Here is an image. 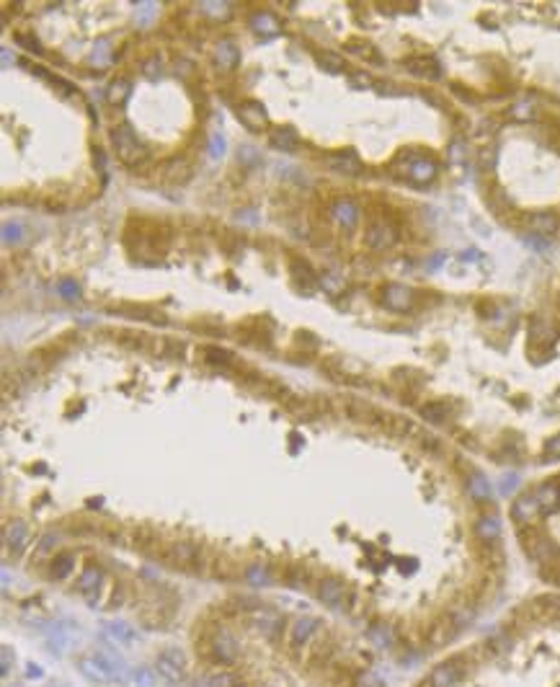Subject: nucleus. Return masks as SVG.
<instances>
[{"label": "nucleus", "mask_w": 560, "mask_h": 687, "mask_svg": "<svg viewBox=\"0 0 560 687\" xmlns=\"http://www.w3.org/2000/svg\"><path fill=\"white\" fill-rule=\"evenodd\" d=\"M478 537L483 540V543H496L501 535V522L496 514H486V517H480L478 520Z\"/></svg>", "instance_id": "obj_24"}, {"label": "nucleus", "mask_w": 560, "mask_h": 687, "mask_svg": "<svg viewBox=\"0 0 560 687\" xmlns=\"http://www.w3.org/2000/svg\"><path fill=\"white\" fill-rule=\"evenodd\" d=\"M204 354H210V357H207L210 362H220V364H227V362H230V354H227V352H222V349L207 347V349H204Z\"/></svg>", "instance_id": "obj_40"}, {"label": "nucleus", "mask_w": 560, "mask_h": 687, "mask_svg": "<svg viewBox=\"0 0 560 687\" xmlns=\"http://www.w3.org/2000/svg\"><path fill=\"white\" fill-rule=\"evenodd\" d=\"M202 11L210 13L212 18H227L230 13V3H202Z\"/></svg>", "instance_id": "obj_35"}, {"label": "nucleus", "mask_w": 560, "mask_h": 687, "mask_svg": "<svg viewBox=\"0 0 560 687\" xmlns=\"http://www.w3.org/2000/svg\"><path fill=\"white\" fill-rule=\"evenodd\" d=\"M132 680H135L137 687H153V685H155V677H153V672H150V669H145V667H140V669L132 674Z\"/></svg>", "instance_id": "obj_37"}, {"label": "nucleus", "mask_w": 560, "mask_h": 687, "mask_svg": "<svg viewBox=\"0 0 560 687\" xmlns=\"http://www.w3.org/2000/svg\"><path fill=\"white\" fill-rule=\"evenodd\" d=\"M238 62H240V52L232 42H220V44L215 47V65L220 70L230 73V70L238 68Z\"/></svg>", "instance_id": "obj_18"}, {"label": "nucleus", "mask_w": 560, "mask_h": 687, "mask_svg": "<svg viewBox=\"0 0 560 687\" xmlns=\"http://www.w3.org/2000/svg\"><path fill=\"white\" fill-rule=\"evenodd\" d=\"M60 292L65 297H78V285L75 282H60Z\"/></svg>", "instance_id": "obj_46"}, {"label": "nucleus", "mask_w": 560, "mask_h": 687, "mask_svg": "<svg viewBox=\"0 0 560 687\" xmlns=\"http://www.w3.org/2000/svg\"><path fill=\"white\" fill-rule=\"evenodd\" d=\"M142 73H145L148 78H157V76H160V60H157V57H150V60L145 62Z\"/></svg>", "instance_id": "obj_42"}, {"label": "nucleus", "mask_w": 560, "mask_h": 687, "mask_svg": "<svg viewBox=\"0 0 560 687\" xmlns=\"http://www.w3.org/2000/svg\"><path fill=\"white\" fill-rule=\"evenodd\" d=\"M8 669H11V649L3 646V674H8Z\"/></svg>", "instance_id": "obj_48"}, {"label": "nucleus", "mask_w": 560, "mask_h": 687, "mask_svg": "<svg viewBox=\"0 0 560 687\" xmlns=\"http://www.w3.org/2000/svg\"><path fill=\"white\" fill-rule=\"evenodd\" d=\"M21 230H23L21 222H6V225H3V241L18 243L21 241Z\"/></svg>", "instance_id": "obj_36"}, {"label": "nucleus", "mask_w": 560, "mask_h": 687, "mask_svg": "<svg viewBox=\"0 0 560 687\" xmlns=\"http://www.w3.org/2000/svg\"><path fill=\"white\" fill-rule=\"evenodd\" d=\"M104 633H106V638H112L114 643H121V646H129V643L137 641L135 628L127 626V623H106Z\"/></svg>", "instance_id": "obj_23"}, {"label": "nucleus", "mask_w": 560, "mask_h": 687, "mask_svg": "<svg viewBox=\"0 0 560 687\" xmlns=\"http://www.w3.org/2000/svg\"><path fill=\"white\" fill-rule=\"evenodd\" d=\"M351 687H382V682L369 669H359V672L351 674Z\"/></svg>", "instance_id": "obj_33"}, {"label": "nucleus", "mask_w": 560, "mask_h": 687, "mask_svg": "<svg viewBox=\"0 0 560 687\" xmlns=\"http://www.w3.org/2000/svg\"><path fill=\"white\" fill-rule=\"evenodd\" d=\"M318 60H321V65H328V70H341V68H346L344 60H341V57H336V54H330V52L318 54Z\"/></svg>", "instance_id": "obj_39"}, {"label": "nucleus", "mask_w": 560, "mask_h": 687, "mask_svg": "<svg viewBox=\"0 0 560 687\" xmlns=\"http://www.w3.org/2000/svg\"><path fill=\"white\" fill-rule=\"evenodd\" d=\"M545 455H547V458H560V434H558V437H553L545 445Z\"/></svg>", "instance_id": "obj_43"}, {"label": "nucleus", "mask_w": 560, "mask_h": 687, "mask_svg": "<svg viewBox=\"0 0 560 687\" xmlns=\"http://www.w3.org/2000/svg\"><path fill=\"white\" fill-rule=\"evenodd\" d=\"M210 687H246V682L230 669H220V672L210 674Z\"/></svg>", "instance_id": "obj_28"}, {"label": "nucleus", "mask_w": 560, "mask_h": 687, "mask_svg": "<svg viewBox=\"0 0 560 687\" xmlns=\"http://www.w3.org/2000/svg\"><path fill=\"white\" fill-rule=\"evenodd\" d=\"M333 217H336L346 230H354V225H357V220H359L357 204L351 202V199H338V202L333 204Z\"/></svg>", "instance_id": "obj_22"}, {"label": "nucleus", "mask_w": 560, "mask_h": 687, "mask_svg": "<svg viewBox=\"0 0 560 687\" xmlns=\"http://www.w3.org/2000/svg\"><path fill=\"white\" fill-rule=\"evenodd\" d=\"M222 153H225V137L220 132H215L210 137V155L212 158H222Z\"/></svg>", "instance_id": "obj_38"}, {"label": "nucleus", "mask_w": 560, "mask_h": 687, "mask_svg": "<svg viewBox=\"0 0 560 687\" xmlns=\"http://www.w3.org/2000/svg\"><path fill=\"white\" fill-rule=\"evenodd\" d=\"M240 163L248 168H254L256 163H258V153H256L254 148H240Z\"/></svg>", "instance_id": "obj_41"}, {"label": "nucleus", "mask_w": 560, "mask_h": 687, "mask_svg": "<svg viewBox=\"0 0 560 687\" xmlns=\"http://www.w3.org/2000/svg\"><path fill=\"white\" fill-rule=\"evenodd\" d=\"M284 579L290 582V587H307V582L313 579V571H310L307 566H299V563H294V566L287 568Z\"/></svg>", "instance_id": "obj_29"}, {"label": "nucleus", "mask_w": 560, "mask_h": 687, "mask_svg": "<svg viewBox=\"0 0 560 687\" xmlns=\"http://www.w3.org/2000/svg\"><path fill=\"white\" fill-rule=\"evenodd\" d=\"M246 579L251 584H269L271 582V576H269V571L261 566V563H254V566L248 568L246 571Z\"/></svg>", "instance_id": "obj_34"}, {"label": "nucleus", "mask_w": 560, "mask_h": 687, "mask_svg": "<svg viewBox=\"0 0 560 687\" xmlns=\"http://www.w3.org/2000/svg\"><path fill=\"white\" fill-rule=\"evenodd\" d=\"M382 302L388 305L390 310H398V313H403V310L411 308L413 302V292L405 285H388V287L382 289Z\"/></svg>", "instance_id": "obj_15"}, {"label": "nucleus", "mask_w": 560, "mask_h": 687, "mask_svg": "<svg viewBox=\"0 0 560 687\" xmlns=\"http://www.w3.org/2000/svg\"><path fill=\"white\" fill-rule=\"evenodd\" d=\"M101 584H104V571H101L98 566H85V568H83V574L78 576V592H81V595L85 597L93 607H96Z\"/></svg>", "instance_id": "obj_12"}, {"label": "nucleus", "mask_w": 560, "mask_h": 687, "mask_svg": "<svg viewBox=\"0 0 560 687\" xmlns=\"http://www.w3.org/2000/svg\"><path fill=\"white\" fill-rule=\"evenodd\" d=\"M321 633V623L315 618H297L290 626V633H287V649L292 654H297L299 649H307V643L313 641L315 635Z\"/></svg>", "instance_id": "obj_7"}, {"label": "nucleus", "mask_w": 560, "mask_h": 687, "mask_svg": "<svg viewBox=\"0 0 560 687\" xmlns=\"http://www.w3.org/2000/svg\"><path fill=\"white\" fill-rule=\"evenodd\" d=\"M269 143L274 150H284V153H294L299 148V135L292 127H279L269 135Z\"/></svg>", "instance_id": "obj_20"}, {"label": "nucleus", "mask_w": 560, "mask_h": 687, "mask_svg": "<svg viewBox=\"0 0 560 687\" xmlns=\"http://www.w3.org/2000/svg\"><path fill=\"white\" fill-rule=\"evenodd\" d=\"M81 672L85 674V677H90V680H96V682H112V680H109V674H106L104 669L93 662V657L81 659Z\"/></svg>", "instance_id": "obj_32"}, {"label": "nucleus", "mask_w": 560, "mask_h": 687, "mask_svg": "<svg viewBox=\"0 0 560 687\" xmlns=\"http://www.w3.org/2000/svg\"><path fill=\"white\" fill-rule=\"evenodd\" d=\"M251 623H254V628L266 638V641H279V638H282L284 620L277 610L258 607V610H254V615H251Z\"/></svg>", "instance_id": "obj_8"}, {"label": "nucleus", "mask_w": 560, "mask_h": 687, "mask_svg": "<svg viewBox=\"0 0 560 687\" xmlns=\"http://www.w3.org/2000/svg\"><path fill=\"white\" fill-rule=\"evenodd\" d=\"M395 241H398L395 227L390 225V222H385V220H374L372 225H369V230H367V246L374 251L390 249V246H395Z\"/></svg>", "instance_id": "obj_11"}, {"label": "nucleus", "mask_w": 560, "mask_h": 687, "mask_svg": "<svg viewBox=\"0 0 560 687\" xmlns=\"http://www.w3.org/2000/svg\"><path fill=\"white\" fill-rule=\"evenodd\" d=\"M73 553H60V556H54L52 558V566H49V574H52V579H65V576L73 571Z\"/></svg>", "instance_id": "obj_27"}, {"label": "nucleus", "mask_w": 560, "mask_h": 687, "mask_svg": "<svg viewBox=\"0 0 560 687\" xmlns=\"http://www.w3.org/2000/svg\"><path fill=\"white\" fill-rule=\"evenodd\" d=\"M112 143H114V148H117V158H119L124 166H140L142 160L148 158V148L140 143V137L132 132L129 124L114 127Z\"/></svg>", "instance_id": "obj_3"}, {"label": "nucleus", "mask_w": 560, "mask_h": 687, "mask_svg": "<svg viewBox=\"0 0 560 687\" xmlns=\"http://www.w3.org/2000/svg\"><path fill=\"white\" fill-rule=\"evenodd\" d=\"M419 687H426V685H424V682H421V685H419Z\"/></svg>", "instance_id": "obj_50"}, {"label": "nucleus", "mask_w": 560, "mask_h": 687, "mask_svg": "<svg viewBox=\"0 0 560 687\" xmlns=\"http://www.w3.org/2000/svg\"><path fill=\"white\" fill-rule=\"evenodd\" d=\"M393 166L398 168V174L405 176L411 184H419V186H424V184H431L434 176H436V163H434L431 158L419 155V153H413V150L400 153Z\"/></svg>", "instance_id": "obj_2"}, {"label": "nucleus", "mask_w": 560, "mask_h": 687, "mask_svg": "<svg viewBox=\"0 0 560 687\" xmlns=\"http://www.w3.org/2000/svg\"><path fill=\"white\" fill-rule=\"evenodd\" d=\"M328 168L336 171V174L357 176L362 171V163H359V155L354 150H341V153H333L328 158Z\"/></svg>", "instance_id": "obj_17"}, {"label": "nucleus", "mask_w": 560, "mask_h": 687, "mask_svg": "<svg viewBox=\"0 0 560 687\" xmlns=\"http://www.w3.org/2000/svg\"><path fill=\"white\" fill-rule=\"evenodd\" d=\"M447 414H449V406L444 403V400H434V403H426V406L421 408V416H424V419H429V422H434V424L444 422V419H447Z\"/></svg>", "instance_id": "obj_30"}, {"label": "nucleus", "mask_w": 560, "mask_h": 687, "mask_svg": "<svg viewBox=\"0 0 560 687\" xmlns=\"http://www.w3.org/2000/svg\"><path fill=\"white\" fill-rule=\"evenodd\" d=\"M155 667H157V674L168 682H181L186 677V657H184V651L173 649V646H168V649H163L157 654Z\"/></svg>", "instance_id": "obj_5"}, {"label": "nucleus", "mask_w": 560, "mask_h": 687, "mask_svg": "<svg viewBox=\"0 0 560 687\" xmlns=\"http://www.w3.org/2000/svg\"><path fill=\"white\" fill-rule=\"evenodd\" d=\"M137 11H140V21L145 23L150 16L155 13V3H140V6H137Z\"/></svg>", "instance_id": "obj_45"}, {"label": "nucleus", "mask_w": 560, "mask_h": 687, "mask_svg": "<svg viewBox=\"0 0 560 687\" xmlns=\"http://www.w3.org/2000/svg\"><path fill=\"white\" fill-rule=\"evenodd\" d=\"M463 677V667H460V659H449V662H441L431 669V674L424 680L426 687H452L457 680Z\"/></svg>", "instance_id": "obj_10"}, {"label": "nucleus", "mask_w": 560, "mask_h": 687, "mask_svg": "<svg viewBox=\"0 0 560 687\" xmlns=\"http://www.w3.org/2000/svg\"><path fill=\"white\" fill-rule=\"evenodd\" d=\"M212 657H215V662H220L222 667H232L235 662H238V654H240V646H238V638L227 631V628H217V633L212 635Z\"/></svg>", "instance_id": "obj_6"}, {"label": "nucleus", "mask_w": 560, "mask_h": 687, "mask_svg": "<svg viewBox=\"0 0 560 687\" xmlns=\"http://www.w3.org/2000/svg\"><path fill=\"white\" fill-rule=\"evenodd\" d=\"M199 556H202V545L189 543V540H173V543H163L157 558L173 571L199 574Z\"/></svg>", "instance_id": "obj_1"}, {"label": "nucleus", "mask_w": 560, "mask_h": 687, "mask_svg": "<svg viewBox=\"0 0 560 687\" xmlns=\"http://www.w3.org/2000/svg\"><path fill=\"white\" fill-rule=\"evenodd\" d=\"M54 543H57V537H54V535H44V537H42V543H39V556H44V553H49V551H52V548H54Z\"/></svg>", "instance_id": "obj_44"}, {"label": "nucleus", "mask_w": 560, "mask_h": 687, "mask_svg": "<svg viewBox=\"0 0 560 687\" xmlns=\"http://www.w3.org/2000/svg\"><path fill=\"white\" fill-rule=\"evenodd\" d=\"M129 96H132V88H129V80H124V78H119V80H114L109 85V104L124 106Z\"/></svg>", "instance_id": "obj_26"}, {"label": "nucleus", "mask_w": 560, "mask_h": 687, "mask_svg": "<svg viewBox=\"0 0 560 687\" xmlns=\"http://www.w3.org/2000/svg\"><path fill=\"white\" fill-rule=\"evenodd\" d=\"M90 657H93V662L109 674V680L112 682L127 680V667H124V662H121L119 657H114V654H109V651H93Z\"/></svg>", "instance_id": "obj_14"}, {"label": "nucleus", "mask_w": 560, "mask_h": 687, "mask_svg": "<svg viewBox=\"0 0 560 687\" xmlns=\"http://www.w3.org/2000/svg\"><path fill=\"white\" fill-rule=\"evenodd\" d=\"M26 540H29V527H26L21 520L8 522L6 530H3V543H6L8 551L21 553L23 545H26Z\"/></svg>", "instance_id": "obj_16"}, {"label": "nucleus", "mask_w": 560, "mask_h": 687, "mask_svg": "<svg viewBox=\"0 0 560 687\" xmlns=\"http://www.w3.org/2000/svg\"><path fill=\"white\" fill-rule=\"evenodd\" d=\"M542 514H545V506H542V501H540V496L535 494V491L519 496L514 501V506H511V517H514V522H519V525H532V522L540 520Z\"/></svg>", "instance_id": "obj_9"}, {"label": "nucleus", "mask_w": 560, "mask_h": 687, "mask_svg": "<svg viewBox=\"0 0 560 687\" xmlns=\"http://www.w3.org/2000/svg\"><path fill=\"white\" fill-rule=\"evenodd\" d=\"M238 119L243 127H248L251 132H261L269 124V117L263 112V106L258 101H246L238 106Z\"/></svg>", "instance_id": "obj_13"}, {"label": "nucleus", "mask_w": 560, "mask_h": 687, "mask_svg": "<svg viewBox=\"0 0 560 687\" xmlns=\"http://www.w3.org/2000/svg\"><path fill=\"white\" fill-rule=\"evenodd\" d=\"M441 261H444V256H436V258H434V261H429V266H439Z\"/></svg>", "instance_id": "obj_49"}, {"label": "nucleus", "mask_w": 560, "mask_h": 687, "mask_svg": "<svg viewBox=\"0 0 560 687\" xmlns=\"http://www.w3.org/2000/svg\"><path fill=\"white\" fill-rule=\"evenodd\" d=\"M467 491H470V496L478 498V501L491 498V484H488L483 476H472L470 481H467Z\"/></svg>", "instance_id": "obj_31"}, {"label": "nucleus", "mask_w": 560, "mask_h": 687, "mask_svg": "<svg viewBox=\"0 0 560 687\" xmlns=\"http://www.w3.org/2000/svg\"><path fill=\"white\" fill-rule=\"evenodd\" d=\"M514 489H516V476L511 473V476L504 478V484H501V494H511Z\"/></svg>", "instance_id": "obj_47"}, {"label": "nucleus", "mask_w": 560, "mask_h": 687, "mask_svg": "<svg viewBox=\"0 0 560 687\" xmlns=\"http://www.w3.org/2000/svg\"><path fill=\"white\" fill-rule=\"evenodd\" d=\"M524 222H527V227H530V230H535V233H540V235L555 233V230H558V225H560V220L555 217L553 212H535V215H527V217H524Z\"/></svg>", "instance_id": "obj_19"}, {"label": "nucleus", "mask_w": 560, "mask_h": 687, "mask_svg": "<svg viewBox=\"0 0 560 687\" xmlns=\"http://www.w3.org/2000/svg\"><path fill=\"white\" fill-rule=\"evenodd\" d=\"M318 599H321L323 604L333 607V610L351 612V607H354V602H357V592H354L349 584L341 582V579L328 576V579H321V582H318Z\"/></svg>", "instance_id": "obj_4"}, {"label": "nucleus", "mask_w": 560, "mask_h": 687, "mask_svg": "<svg viewBox=\"0 0 560 687\" xmlns=\"http://www.w3.org/2000/svg\"><path fill=\"white\" fill-rule=\"evenodd\" d=\"M380 426L388 431V434H393V437H408V434H413V431H416V426H413L408 419H403V416H395V414H382Z\"/></svg>", "instance_id": "obj_21"}, {"label": "nucleus", "mask_w": 560, "mask_h": 687, "mask_svg": "<svg viewBox=\"0 0 560 687\" xmlns=\"http://www.w3.org/2000/svg\"><path fill=\"white\" fill-rule=\"evenodd\" d=\"M251 29H254L256 34H263V37H271V34H277V31H279L277 16H271L269 11H261V13H256L254 18H251Z\"/></svg>", "instance_id": "obj_25"}]
</instances>
